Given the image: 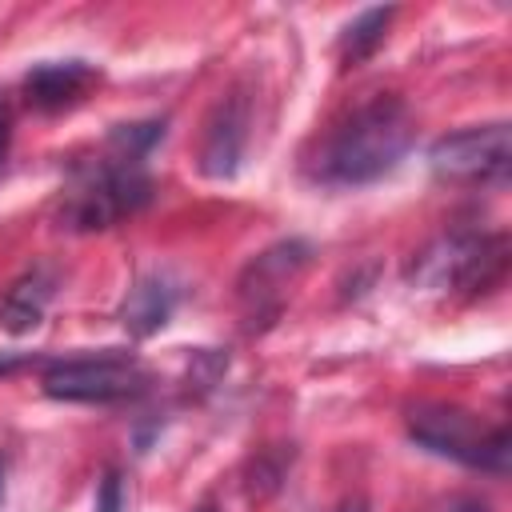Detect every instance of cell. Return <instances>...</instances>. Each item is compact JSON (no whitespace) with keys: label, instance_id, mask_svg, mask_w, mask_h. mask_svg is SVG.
Instances as JSON below:
<instances>
[{"label":"cell","instance_id":"1","mask_svg":"<svg viewBox=\"0 0 512 512\" xmlns=\"http://www.w3.org/2000/svg\"><path fill=\"white\" fill-rule=\"evenodd\" d=\"M416 116L400 96H372L328 128L308 156V180L324 188H364L384 180L412 148Z\"/></svg>","mask_w":512,"mask_h":512},{"label":"cell","instance_id":"2","mask_svg":"<svg viewBox=\"0 0 512 512\" xmlns=\"http://www.w3.org/2000/svg\"><path fill=\"white\" fill-rule=\"evenodd\" d=\"M148 200H152V176L144 160L108 148L100 160L72 168L56 220L64 232H100L120 224L124 216H136Z\"/></svg>","mask_w":512,"mask_h":512},{"label":"cell","instance_id":"3","mask_svg":"<svg viewBox=\"0 0 512 512\" xmlns=\"http://www.w3.org/2000/svg\"><path fill=\"white\" fill-rule=\"evenodd\" d=\"M504 264V232H444L408 260L404 280L424 292H480L504 276Z\"/></svg>","mask_w":512,"mask_h":512},{"label":"cell","instance_id":"4","mask_svg":"<svg viewBox=\"0 0 512 512\" xmlns=\"http://www.w3.org/2000/svg\"><path fill=\"white\" fill-rule=\"evenodd\" d=\"M408 436L432 456L456 460L464 468H480L492 476H508L512 468V436L504 424H484L476 412L456 404H416L408 408Z\"/></svg>","mask_w":512,"mask_h":512},{"label":"cell","instance_id":"5","mask_svg":"<svg viewBox=\"0 0 512 512\" xmlns=\"http://www.w3.org/2000/svg\"><path fill=\"white\" fill-rule=\"evenodd\" d=\"M148 368L128 352H100V356H72L44 368L40 388L48 400L64 404H116L148 392Z\"/></svg>","mask_w":512,"mask_h":512},{"label":"cell","instance_id":"6","mask_svg":"<svg viewBox=\"0 0 512 512\" xmlns=\"http://www.w3.org/2000/svg\"><path fill=\"white\" fill-rule=\"evenodd\" d=\"M428 168L448 184H504L512 172V128L496 120L444 132L428 148Z\"/></svg>","mask_w":512,"mask_h":512},{"label":"cell","instance_id":"7","mask_svg":"<svg viewBox=\"0 0 512 512\" xmlns=\"http://www.w3.org/2000/svg\"><path fill=\"white\" fill-rule=\"evenodd\" d=\"M312 260V244L308 240H280L272 248H264L240 276V300L248 312V324L256 328V320L272 324L284 308V288L296 280V272H304V264Z\"/></svg>","mask_w":512,"mask_h":512},{"label":"cell","instance_id":"8","mask_svg":"<svg viewBox=\"0 0 512 512\" xmlns=\"http://www.w3.org/2000/svg\"><path fill=\"white\" fill-rule=\"evenodd\" d=\"M244 144H248V100L240 92H228L216 100V108L204 120V136H200V152H196L200 176L232 180L240 172Z\"/></svg>","mask_w":512,"mask_h":512},{"label":"cell","instance_id":"9","mask_svg":"<svg viewBox=\"0 0 512 512\" xmlns=\"http://www.w3.org/2000/svg\"><path fill=\"white\" fill-rule=\"evenodd\" d=\"M176 304H180V280H176L172 272L156 268V272H144V276L124 292L116 320L124 324V332H128L132 340H148V336H156V332L172 320Z\"/></svg>","mask_w":512,"mask_h":512},{"label":"cell","instance_id":"10","mask_svg":"<svg viewBox=\"0 0 512 512\" xmlns=\"http://www.w3.org/2000/svg\"><path fill=\"white\" fill-rule=\"evenodd\" d=\"M100 80V72L88 60H44L32 64L20 80L24 100L40 112H64L84 100V92Z\"/></svg>","mask_w":512,"mask_h":512},{"label":"cell","instance_id":"11","mask_svg":"<svg viewBox=\"0 0 512 512\" xmlns=\"http://www.w3.org/2000/svg\"><path fill=\"white\" fill-rule=\"evenodd\" d=\"M56 284H60V272H56V264H32L8 292H4V300H0V328L8 332V336H24V332H32L40 320H44V312H48V300L56 296Z\"/></svg>","mask_w":512,"mask_h":512},{"label":"cell","instance_id":"12","mask_svg":"<svg viewBox=\"0 0 512 512\" xmlns=\"http://www.w3.org/2000/svg\"><path fill=\"white\" fill-rule=\"evenodd\" d=\"M392 16H396V8H364L352 24H344V32H340V40H336V52H340L344 68L364 64V60L384 44Z\"/></svg>","mask_w":512,"mask_h":512},{"label":"cell","instance_id":"13","mask_svg":"<svg viewBox=\"0 0 512 512\" xmlns=\"http://www.w3.org/2000/svg\"><path fill=\"white\" fill-rule=\"evenodd\" d=\"M164 140V120H136V124H112L108 148L132 160H144L156 144Z\"/></svg>","mask_w":512,"mask_h":512},{"label":"cell","instance_id":"14","mask_svg":"<svg viewBox=\"0 0 512 512\" xmlns=\"http://www.w3.org/2000/svg\"><path fill=\"white\" fill-rule=\"evenodd\" d=\"M96 512H124V484H120V472H116V468H108V472L100 476Z\"/></svg>","mask_w":512,"mask_h":512},{"label":"cell","instance_id":"15","mask_svg":"<svg viewBox=\"0 0 512 512\" xmlns=\"http://www.w3.org/2000/svg\"><path fill=\"white\" fill-rule=\"evenodd\" d=\"M4 152H8V108L0 100V164H4Z\"/></svg>","mask_w":512,"mask_h":512},{"label":"cell","instance_id":"16","mask_svg":"<svg viewBox=\"0 0 512 512\" xmlns=\"http://www.w3.org/2000/svg\"><path fill=\"white\" fill-rule=\"evenodd\" d=\"M4 476H8V464H4V456H0V508H4Z\"/></svg>","mask_w":512,"mask_h":512}]
</instances>
